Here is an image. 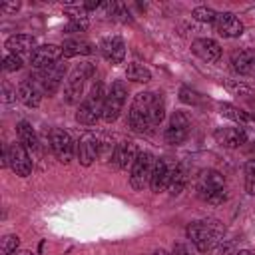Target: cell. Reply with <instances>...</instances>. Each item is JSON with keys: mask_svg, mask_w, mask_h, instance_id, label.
Here are the masks:
<instances>
[{"mask_svg": "<svg viewBox=\"0 0 255 255\" xmlns=\"http://www.w3.org/2000/svg\"><path fill=\"white\" fill-rule=\"evenodd\" d=\"M100 151H102V141H100V137H98L96 133L86 131V133L78 139L76 153H78V159H80L82 165H86V167L92 165L94 159L100 155Z\"/></svg>", "mask_w": 255, "mask_h": 255, "instance_id": "8fae6325", "label": "cell"}, {"mask_svg": "<svg viewBox=\"0 0 255 255\" xmlns=\"http://www.w3.org/2000/svg\"><path fill=\"white\" fill-rule=\"evenodd\" d=\"M137 153H139V151H137V147H135L133 141H129V139L120 141V143L116 145L114 153H112V163H114L118 169H126L128 165L133 163V159L137 157Z\"/></svg>", "mask_w": 255, "mask_h": 255, "instance_id": "ac0fdd59", "label": "cell"}, {"mask_svg": "<svg viewBox=\"0 0 255 255\" xmlns=\"http://www.w3.org/2000/svg\"><path fill=\"white\" fill-rule=\"evenodd\" d=\"M163 118H165V106L161 96H157L155 92L135 94L128 112V124L133 131H147L159 126Z\"/></svg>", "mask_w": 255, "mask_h": 255, "instance_id": "6da1fadb", "label": "cell"}, {"mask_svg": "<svg viewBox=\"0 0 255 255\" xmlns=\"http://www.w3.org/2000/svg\"><path fill=\"white\" fill-rule=\"evenodd\" d=\"M225 197H227V195H225V189H223V191H219V193H213V195L207 199V203H211V205H219V203L225 201Z\"/></svg>", "mask_w": 255, "mask_h": 255, "instance_id": "e575fe53", "label": "cell"}, {"mask_svg": "<svg viewBox=\"0 0 255 255\" xmlns=\"http://www.w3.org/2000/svg\"><path fill=\"white\" fill-rule=\"evenodd\" d=\"M14 96H16V92H12V88H10L8 84H4V86H2V100H4V102H12Z\"/></svg>", "mask_w": 255, "mask_h": 255, "instance_id": "d590c367", "label": "cell"}, {"mask_svg": "<svg viewBox=\"0 0 255 255\" xmlns=\"http://www.w3.org/2000/svg\"><path fill=\"white\" fill-rule=\"evenodd\" d=\"M18 8H20V2H4V4H0V12H4V14H12Z\"/></svg>", "mask_w": 255, "mask_h": 255, "instance_id": "836d02e7", "label": "cell"}, {"mask_svg": "<svg viewBox=\"0 0 255 255\" xmlns=\"http://www.w3.org/2000/svg\"><path fill=\"white\" fill-rule=\"evenodd\" d=\"M175 167H177V163H173V161H169V159H163V157L155 159L153 171H151V177H149V187H151V191L159 193V191L167 189L169 183H171V177H173V173H175Z\"/></svg>", "mask_w": 255, "mask_h": 255, "instance_id": "30bf717a", "label": "cell"}, {"mask_svg": "<svg viewBox=\"0 0 255 255\" xmlns=\"http://www.w3.org/2000/svg\"><path fill=\"white\" fill-rule=\"evenodd\" d=\"M153 163L155 157L149 151H139L137 157L131 163V171H129V185L135 191H141L145 185H149V177L153 171Z\"/></svg>", "mask_w": 255, "mask_h": 255, "instance_id": "8992f818", "label": "cell"}, {"mask_svg": "<svg viewBox=\"0 0 255 255\" xmlns=\"http://www.w3.org/2000/svg\"><path fill=\"white\" fill-rule=\"evenodd\" d=\"M213 24L217 28V34L223 38H237L243 34V24L233 12H219Z\"/></svg>", "mask_w": 255, "mask_h": 255, "instance_id": "9a60e30c", "label": "cell"}, {"mask_svg": "<svg viewBox=\"0 0 255 255\" xmlns=\"http://www.w3.org/2000/svg\"><path fill=\"white\" fill-rule=\"evenodd\" d=\"M20 245V237L18 235H6L0 241V255H12Z\"/></svg>", "mask_w": 255, "mask_h": 255, "instance_id": "4dcf8cb0", "label": "cell"}, {"mask_svg": "<svg viewBox=\"0 0 255 255\" xmlns=\"http://www.w3.org/2000/svg\"><path fill=\"white\" fill-rule=\"evenodd\" d=\"M179 98L185 104H197L199 102V94L195 90H191V88H181L179 90Z\"/></svg>", "mask_w": 255, "mask_h": 255, "instance_id": "d6a6232c", "label": "cell"}, {"mask_svg": "<svg viewBox=\"0 0 255 255\" xmlns=\"http://www.w3.org/2000/svg\"><path fill=\"white\" fill-rule=\"evenodd\" d=\"M243 171H245V189L249 195H255V159H249Z\"/></svg>", "mask_w": 255, "mask_h": 255, "instance_id": "f546056e", "label": "cell"}, {"mask_svg": "<svg viewBox=\"0 0 255 255\" xmlns=\"http://www.w3.org/2000/svg\"><path fill=\"white\" fill-rule=\"evenodd\" d=\"M215 139L223 147H239L247 141V133L243 128H219L215 129Z\"/></svg>", "mask_w": 255, "mask_h": 255, "instance_id": "d6986e66", "label": "cell"}, {"mask_svg": "<svg viewBox=\"0 0 255 255\" xmlns=\"http://www.w3.org/2000/svg\"><path fill=\"white\" fill-rule=\"evenodd\" d=\"M191 50H193L195 56H199L207 64H213V62H217L221 58V48L211 38H197V40H193Z\"/></svg>", "mask_w": 255, "mask_h": 255, "instance_id": "e0dca14e", "label": "cell"}, {"mask_svg": "<svg viewBox=\"0 0 255 255\" xmlns=\"http://www.w3.org/2000/svg\"><path fill=\"white\" fill-rule=\"evenodd\" d=\"M126 78L135 82V84H145L151 80V72L143 66V64H137V62H131L128 68H126Z\"/></svg>", "mask_w": 255, "mask_h": 255, "instance_id": "484cf974", "label": "cell"}, {"mask_svg": "<svg viewBox=\"0 0 255 255\" xmlns=\"http://www.w3.org/2000/svg\"><path fill=\"white\" fill-rule=\"evenodd\" d=\"M18 100L26 108H38L42 102V92L32 80H26V82L18 84Z\"/></svg>", "mask_w": 255, "mask_h": 255, "instance_id": "7402d4cb", "label": "cell"}, {"mask_svg": "<svg viewBox=\"0 0 255 255\" xmlns=\"http://www.w3.org/2000/svg\"><path fill=\"white\" fill-rule=\"evenodd\" d=\"M225 88H227L233 96H243V98H247V96L253 94L251 86H247L245 82H239V80H225Z\"/></svg>", "mask_w": 255, "mask_h": 255, "instance_id": "83f0119b", "label": "cell"}, {"mask_svg": "<svg viewBox=\"0 0 255 255\" xmlns=\"http://www.w3.org/2000/svg\"><path fill=\"white\" fill-rule=\"evenodd\" d=\"M100 52L110 64H122L126 58V44L120 36H108L100 42Z\"/></svg>", "mask_w": 255, "mask_h": 255, "instance_id": "2e32d148", "label": "cell"}, {"mask_svg": "<svg viewBox=\"0 0 255 255\" xmlns=\"http://www.w3.org/2000/svg\"><path fill=\"white\" fill-rule=\"evenodd\" d=\"M171 255H189V249H187V245H183V243H173Z\"/></svg>", "mask_w": 255, "mask_h": 255, "instance_id": "8d00e7d4", "label": "cell"}, {"mask_svg": "<svg viewBox=\"0 0 255 255\" xmlns=\"http://www.w3.org/2000/svg\"><path fill=\"white\" fill-rule=\"evenodd\" d=\"M2 68H4V72H16V70H20V68H22V60H20V56L8 52V54L4 56V64H2Z\"/></svg>", "mask_w": 255, "mask_h": 255, "instance_id": "1f68e13d", "label": "cell"}, {"mask_svg": "<svg viewBox=\"0 0 255 255\" xmlns=\"http://www.w3.org/2000/svg\"><path fill=\"white\" fill-rule=\"evenodd\" d=\"M4 46L8 48L10 54L20 56V54H26V52H34L36 50V38L30 36V34H14V36H10L6 40Z\"/></svg>", "mask_w": 255, "mask_h": 255, "instance_id": "44dd1931", "label": "cell"}, {"mask_svg": "<svg viewBox=\"0 0 255 255\" xmlns=\"http://www.w3.org/2000/svg\"><path fill=\"white\" fill-rule=\"evenodd\" d=\"M219 112L221 116L233 120L235 124L239 126H247V128H255V116L251 112H245L237 106H231V104H219Z\"/></svg>", "mask_w": 255, "mask_h": 255, "instance_id": "603a6c76", "label": "cell"}, {"mask_svg": "<svg viewBox=\"0 0 255 255\" xmlns=\"http://www.w3.org/2000/svg\"><path fill=\"white\" fill-rule=\"evenodd\" d=\"M50 147H52L54 155L58 157V161H62V163H70L74 157V151H76L72 135L60 128H54L50 131Z\"/></svg>", "mask_w": 255, "mask_h": 255, "instance_id": "9c48e42d", "label": "cell"}, {"mask_svg": "<svg viewBox=\"0 0 255 255\" xmlns=\"http://www.w3.org/2000/svg\"><path fill=\"white\" fill-rule=\"evenodd\" d=\"M153 255H169V253H167V251H163V249H157Z\"/></svg>", "mask_w": 255, "mask_h": 255, "instance_id": "f35d334b", "label": "cell"}, {"mask_svg": "<svg viewBox=\"0 0 255 255\" xmlns=\"http://www.w3.org/2000/svg\"><path fill=\"white\" fill-rule=\"evenodd\" d=\"M225 227L217 219H197L187 225V239L199 249V251H211L223 237Z\"/></svg>", "mask_w": 255, "mask_h": 255, "instance_id": "7a4b0ae2", "label": "cell"}, {"mask_svg": "<svg viewBox=\"0 0 255 255\" xmlns=\"http://www.w3.org/2000/svg\"><path fill=\"white\" fill-rule=\"evenodd\" d=\"M225 189V177L219 173V171H215V169H209V171H203L201 175H199V179H197V191H199V195L207 201L213 193H219V191H223Z\"/></svg>", "mask_w": 255, "mask_h": 255, "instance_id": "5bb4252c", "label": "cell"}, {"mask_svg": "<svg viewBox=\"0 0 255 255\" xmlns=\"http://www.w3.org/2000/svg\"><path fill=\"white\" fill-rule=\"evenodd\" d=\"M126 98H128V88L122 80H116L108 94H106V104H104V114H102V120L106 124H112L120 118L122 110H124V104H126Z\"/></svg>", "mask_w": 255, "mask_h": 255, "instance_id": "277c9868", "label": "cell"}, {"mask_svg": "<svg viewBox=\"0 0 255 255\" xmlns=\"http://www.w3.org/2000/svg\"><path fill=\"white\" fill-rule=\"evenodd\" d=\"M253 151H255V139H253Z\"/></svg>", "mask_w": 255, "mask_h": 255, "instance_id": "ab89813d", "label": "cell"}, {"mask_svg": "<svg viewBox=\"0 0 255 255\" xmlns=\"http://www.w3.org/2000/svg\"><path fill=\"white\" fill-rule=\"evenodd\" d=\"M191 16H193L197 22H205V24H209V22H215L217 12H215L213 8H207V6H197V8H193Z\"/></svg>", "mask_w": 255, "mask_h": 255, "instance_id": "f1b7e54d", "label": "cell"}, {"mask_svg": "<svg viewBox=\"0 0 255 255\" xmlns=\"http://www.w3.org/2000/svg\"><path fill=\"white\" fill-rule=\"evenodd\" d=\"M62 56H64V54H62V46L44 44V46H38V48L30 54V64H32V68H36V70H46V68L58 64Z\"/></svg>", "mask_w": 255, "mask_h": 255, "instance_id": "4fadbf2b", "label": "cell"}, {"mask_svg": "<svg viewBox=\"0 0 255 255\" xmlns=\"http://www.w3.org/2000/svg\"><path fill=\"white\" fill-rule=\"evenodd\" d=\"M24 255H28V253H24Z\"/></svg>", "mask_w": 255, "mask_h": 255, "instance_id": "60d3db41", "label": "cell"}, {"mask_svg": "<svg viewBox=\"0 0 255 255\" xmlns=\"http://www.w3.org/2000/svg\"><path fill=\"white\" fill-rule=\"evenodd\" d=\"M189 131H191V122H189L187 114H183V112H175V114L171 116L167 128H165L163 137H165L167 143H171V145H179V143H183V141L189 137Z\"/></svg>", "mask_w": 255, "mask_h": 255, "instance_id": "ba28073f", "label": "cell"}, {"mask_svg": "<svg viewBox=\"0 0 255 255\" xmlns=\"http://www.w3.org/2000/svg\"><path fill=\"white\" fill-rule=\"evenodd\" d=\"M16 133H18V141L30 151V153H36L40 149V139L34 131V128L28 124V122H20L16 126Z\"/></svg>", "mask_w": 255, "mask_h": 255, "instance_id": "cb8c5ba5", "label": "cell"}, {"mask_svg": "<svg viewBox=\"0 0 255 255\" xmlns=\"http://www.w3.org/2000/svg\"><path fill=\"white\" fill-rule=\"evenodd\" d=\"M64 74H66V64L58 62V64H54V66H50L46 70H36V76H34L32 82L40 88L42 94L52 96V94L58 92V88H60V84L64 80Z\"/></svg>", "mask_w": 255, "mask_h": 255, "instance_id": "52a82bcc", "label": "cell"}, {"mask_svg": "<svg viewBox=\"0 0 255 255\" xmlns=\"http://www.w3.org/2000/svg\"><path fill=\"white\" fill-rule=\"evenodd\" d=\"M237 255H255V253H253V251H249V249H241Z\"/></svg>", "mask_w": 255, "mask_h": 255, "instance_id": "74e56055", "label": "cell"}, {"mask_svg": "<svg viewBox=\"0 0 255 255\" xmlns=\"http://www.w3.org/2000/svg\"><path fill=\"white\" fill-rule=\"evenodd\" d=\"M233 70L241 76H255V50H239L231 56Z\"/></svg>", "mask_w": 255, "mask_h": 255, "instance_id": "ffe728a7", "label": "cell"}, {"mask_svg": "<svg viewBox=\"0 0 255 255\" xmlns=\"http://www.w3.org/2000/svg\"><path fill=\"white\" fill-rule=\"evenodd\" d=\"M106 94H108V92H104V86H102L100 82L94 84L92 90H90V94H88V96L84 98V102L80 104V108H78V112H76V120H78L80 124H84V126H94V124L102 118V114H104Z\"/></svg>", "mask_w": 255, "mask_h": 255, "instance_id": "3957f363", "label": "cell"}, {"mask_svg": "<svg viewBox=\"0 0 255 255\" xmlns=\"http://www.w3.org/2000/svg\"><path fill=\"white\" fill-rule=\"evenodd\" d=\"M185 183H187V171H185V167L183 165H179L177 163V167H175V173H173V177H171V183H169V193L171 195H179L181 193V189L185 187Z\"/></svg>", "mask_w": 255, "mask_h": 255, "instance_id": "4316f807", "label": "cell"}, {"mask_svg": "<svg viewBox=\"0 0 255 255\" xmlns=\"http://www.w3.org/2000/svg\"><path fill=\"white\" fill-rule=\"evenodd\" d=\"M94 52H96L94 44L88 42V40H80V38H76V40H66L64 46H62V54H64V58L90 56V54H94Z\"/></svg>", "mask_w": 255, "mask_h": 255, "instance_id": "d4e9b609", "label": "cell"}, {"mask_svg": "<svg viewBox=\"0 0 255 255\" xmlns=\"http://www.w3.org/2000/svg\"><path fill=\"white\" fill-rule=\"evenodd\" d=\"M8 165L12 167V171L20 177H26L32 173V159H30V151L20 143H12L8 147Z\"/></svg>", "mask_w": 255, "mask_h": 255, "instance_id": "7c38bea8", "label": "cell"}, {"mask_svg": "<svg viewBox=\"0 0 255 255\" xmlns=\"http://www.w3.org/2000/svg\"><path fill=\"white\" fill-rule=\"evenodd\" d=\"M94 74V68L90 64H82L78 66L66 80L64 84V100L66 104H78L82 94H84V86H86V80H90Z\"/></svg>", "mask_w": 255, "mask_h": 255, "instance_id": "5b68a950", "label": "cell"}]
</instances>
